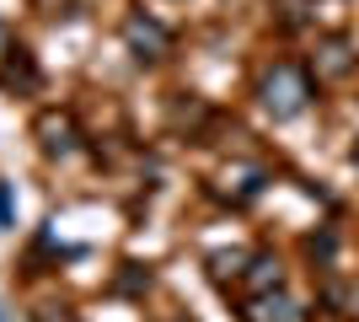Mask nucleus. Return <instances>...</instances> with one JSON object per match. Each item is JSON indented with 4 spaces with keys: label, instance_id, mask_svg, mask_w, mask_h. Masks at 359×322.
I'll return each instance as SVG.
<instances>
[{
    "label": "nucleus",
    "instance_id": "f257e3e1",
    "mask_svg": "<svg viewBox=\"0 0 359 322\" xmlns=\"http://www.w3.org/2000/svg\"><path fill=\"white\" fill-rule=\"evenodd\" d=\"M257 97H263L273 123H290L311 102V81H306V70H295V65H273L269 76H263V86H257Z\"/></svg>",
    "mask_w": 359,
    "mask_h": 322
},
{
    "label": "nucleus",
    "instance_id": "f03ea898",
    "mask_svg": "<svg viewBox=\"0 0 359 322\" xmlns=\"http://www.w3.org/2000/svg\"><path fill=\"white\" fill-rule=\"evenodd\" d=\"M123 38H129V48H135L140 60H161L166 48H172L166 27H156V22H145V16H129V22H123Z\"/></svg>",
    "mask_w": 359,
    "mask_h": 322
},
{
    "label": "nucleus",
    "instance_id": "7ed1b4c3",
    "mask_svg": "<svg viewBox=\"0 0 359 322\" xmlns=\"http://www.w3.org/2000/svg\"><path fill=\"white\" fill-rule=\"evenodd\" d=\"M311 65H316V81H338V76H348V70L359 65V54L344 43V38H322Z\"/></svg>",
    "mask_w": 359,
    "mask_h": 322
},
{
    "label": "nucleus",
    "instance_id": "20e7f679",
    "mask_svg": "<svg viewBox=\"0 0 359 322\" xmlns=\"http://www.w3.org/2000/svg\"><path fill=\"white\" fill-rule=\"evenodd\" d=\"M247 322H306V311H300L285 290H269V295H252Z\"/></svg>",
    "mask_w": 359,
    "mask_h": 322
},
{
    "label": "nucleus",
    "instance_id": "39448f33",
    "mask_svg": "<svg viewBox=\"0 0 359 322\" xmlns=\"http://www.w3.org/2000/svg\"><path fill=\"white\" fill-rule=\"evenodd\" d=\"M241 279H247V290H252V295H269V290L285 285V269H279V258H269V253H252L247 269H241Z\"/></svg>",
    "mask_w": 359,
    "mask_h": 322
},
{
    "label": "nucleus",
    "instance_id": "423d86ee",
    "mask_svg": "<svg viewBox=\"0 0 359 322\" xmlns=\"http://www.w3.org/2000/svg\"><path fill=\"white\" fill-rule=\"evenodd\" d=\"M38 135H43V151L48 156L75 151V123L65 119V113H43V119H38Z\"/></svg>",
    "mask_w": 359,
    "mask_h": 322
},
{
    "label": "nucleus",
    "instance_id": "0eeeda50",
    "mask_svg": "<svg viewBox=\"0 0 359 322\" xmlns=\"http://www.w3.org/2000/svg\"><path fill=\"white\" fill-rule=\"evenodd\" d=\"M273 6H279V16H285L290 27H295V22H306V16H311V0H273Z\"/></svg>",
    "mask_w": 359,
    "mask_h": 322
},
{
    "label": "nucleus",
    "instance_id": "6e6552de",
    "mask_svg": "<svg viewBox=\"0 0 359 322\" xmlns=\"http://www.w3.org/2000/svg\"><path fill=\"white\" fill-rule=\"evenodd\" d=\"M241 263H247V253H215V274H241Z\"/></svg>",
    "mask_w": 359,
    "mask_h": 322
},
{
    "label": "nucleus",
    "instance_id": "1a4fd4ad",
    "mask_svg": "<svg viewBox=\"0 0 359 322\" xmlns=\"http://www.w3.org/2000/svg\"><path fill=\"white\" fill-rule=\"evenodd\" d=\"M38 322H75V317H70V311H54V307H48V311H38Z\"/></svg>",
    "mask_w": 359,
    "mask_h": 322
},
{
    "label": "nucleus",
    "instance_id": "9d476101",
    "mask_svg": "<svg viewBox=\"0 0 359 322\" xmlns=\"http://www.w3.org/2000/svg\"><path fill=\"white\" fill-rule=\"evenodd\" d=\"M11 220V194H6V183H0V226Z\"/></svg>",
    "mask_w": 359,
    "mask_h": 322
},
{
    "label": "nucleus",
    "instance_id": "9b49d317",
    "mask_svg": "<svg viewBox=\"0 0 359 322\" xmlns=\"http://www.w3.org/2000/svg\"><path fill=\"white\" fill-rule=\"evenodd\" d=\"M6 54H16V43H11V32L0 27V60H6Z\"/></svg>",
    "mask_w": 359,
    "mask_h": 322
},
{
    "label": "nucleus",
    "instance_id": "f8f14e48",
    "mask_svg": "<svg viewBox=\"0 0 359 322\" xmlns=\"http://www.w3.org/2000/svg\"><path fill=\"white\" fill-rule=\"evenodd\" d=\"M348 311H359V285H354V295H348Z\"/></svg>",
    "mask_w": 359,
    "mask_h": 322
},
{
    "label": "nucleus",
    "instance_id": "ddd939ff",
    "mask_svg": "<svg viewBox=\"0 0 359 322\" xmlns=\"http://www.w3.org/2000/svg\"><path fill=\"white\" fill-rule=\"evenodd\" d=\"M0 322H11V317H6V307H0Z\"/></svg>",
    "mask_w": 359,
    "mask_h": 322
},
{
    "label": "nucleus",
    "instance_id": "4468645a",
    "mask_svg": "<svg viewBox=\"0 0 359 322\" xmlns=\"http://www.w3.org/2000/svg\"><path fill=\"white\" fill-rule=\"evenodd\" d=\"M354 156H359V151H354Z\"/></svg>",
    "mask_w": 359,
    "mask_h": 322
}]
</instances>
